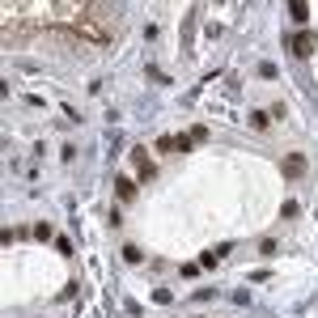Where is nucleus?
<instances>
[{
    "mask_svg": "<svg viewBox=\"0 0 318 318\" xmlns=\"http://www.w3.org/2000/svg\"><path fill=\"white\" fill-rule=\"evenodd\" d=\"M301 174H305V157L301 153H289L285 157V179H301Z\"/></svg>",
    "mask_w": 318,
    "mask_h": 318,
    "instance_id": "20e7f679",
    "label": "nucleus"
},
{
    "mask_svg": "<svg viewBox=\"0 0 318 318\" xmlns=\"http://www.w3.org/2000/svg\"><path fill=\"white\" fill-rule=\"evenodd\" d=\"M289 17L305 26V21H310V5H301V0H297V5H289Z\"/></svg>",
    "mask_w": 318,
    "mask_h": 318,
    "instance_id": "423d86ee",
    "label": "nucleus"
},
{
    "mask_svg": "<svg viewBox=\"0 0 318 318\" xmlns=\"http://www.w3.org/2000/svg\"><path fill=\"white\" fill-rule=\"evenodd\" d=\"M132 166H136V174H140V179H153V174H157V170H153V161H149V153L145 149H132Z\"/></svg>",
    "mask_w": 318,
    "mask_h": 318,
    "instance_id": "f03ea898",
    "label": "nucleus"
},
{
    "mask_svg": "<svg viewBox=\"0 0 318 318\" xmlns=\"http://www.w3.org/2000/svg\"><path fill=\"white\" fill-rule=\"evenodd\" d=\"M314 47H318V34H310V30H301L297 39H293V51L297 55H314Z\"/></svg>",
    "mask_w": 318,
    "mask_h": 318,
    "instance_id": "7ed1b4c3",
    "label": "nucleus"
},
{
    "mask_svg": "<svg viewBox=\"0 0 318 318\" xmlns=\"http://www.w3.org/2000/svg\"><path fill=\"white\" fill-rule=\"evenodd\" d=\"M123 259L127 263H145V251H140V246H123Z\"/></svg>",
    "mask_w": 318,
    "mask_h": 318,
    "instance_id": "0eeeda50",
    "label": "nucleus"
},
{
    "mask_svg": "<svg viewBox=\"0 0 318 318\" xmlns=\"http://www.w3.org/2000/svg\"><path fill=\"white\" fill-rule=\"evenodd\" d=\"M115 191H119V199H132L136 195V183L127 179V174H119V179H115Z\"/></svg>",
    "mask_w": 318,
    "mask_h": 318,
    "instance_id": "39448f33",
    "label": "nucleus"
},
{
    "mask_svg": "<svg viewBox=\"0 0 318 318\" xmlns=\"http://www.w3.org/2000/svg\"><path fill=\"white\" fill-rule=\"evenodd\" d=\"M251 127H267V115L263 111H251Z\"/></svg>",
    "mask_w": 318,
    "mask_h": 318,
    "instance_id": "6e6552de",
    "label": "nucleus"
},
{
    "mask_svg": "<svg viewBox=\"0 0 318 318\" xmlns=\"http://www.w3.org/2000/svg\"><path fill=\"white\" fill-rule=\"evenodd\" d=\"M55 26H68L89 47H106L119 39L123 13L115 5H55Z\"/></svg>",
    "mask_w": 318,
    "mask_h": 318,
    "instance_id": "f257e3e1",
    "label": "nucleus"
}]
</instances>
